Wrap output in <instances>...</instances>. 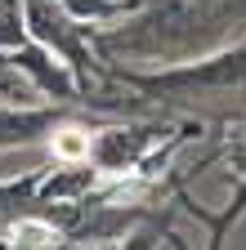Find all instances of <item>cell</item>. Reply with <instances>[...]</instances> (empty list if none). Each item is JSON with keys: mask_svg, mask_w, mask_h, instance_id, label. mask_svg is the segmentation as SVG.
Segmentation results:
<instances>
[{"mask_svg": "<svg viewBox=\"0 0 246 250\" xmlns=\"http://www.w3.org/2000/svg\"><path fill=\"white\" fill-rule=\"evenodd\" d=\"M54 152L63 156V161H81V156L89 152V134H81V130H63L54 139Z\"/></svg>", "mask_w": 246, "mask_h": 250, "instance_id": "6da1fadb", "label": "cell"}, {"mask_svg": "<svg viewBox=\"0 0 246 250\" xmlns=\"http://www.w3.org/2000/svg\"><path fill=\"white\" fill-rule=\"evenodd\" d=\"M14 237H18L22 246H54V241H58V232H54V228H45V224H18V228H14Z\"/></svg>", "mask_w": 246, "mask_h": 250, "instance_id": "7a4b0ae2", "label": "cell"}]
</instances>
